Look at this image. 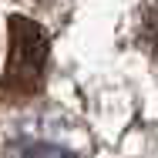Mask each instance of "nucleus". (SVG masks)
Returning a JSON list of instances; mask_svg holds the SVG:
<instances>
[{
    "instance_id": "3",
    "label": "nucleus",
    "mask_w": 158,
    "mask_h": 158,
    "mask_svg": "<svg viewBox=\"0 0 158 158\" xmlns=\"http://www.w3.org/2000/svg\"><path fill=\"white\" fill-rule=\"evenodd\" d=\"M135 40H138V47L158 64V0H148V3L138 10V20H135Z\"/></svg>"
},
{
    "instance_id": "1",
    "label": "nucleus",
    "mask_w": 158,
    "mask_h": 158,
    "mask_svg": "<svg viewBox=\"0 0 158 158\" xmlns=\"http://www.w3.org/2000/svg\"><path fill=\"white\" fill-rule=\"evenodd\" d=\"M47 51H51V40L34 20L10 17V57H7V74H3V94H34L47 67Z\"/></svg>"
},
{
    "instance_id": "2",
    "label": "nucleus",
    "mask_w": 158,
    "mask_h": 158,
    "mask_svg": "<svg viewBox=\"0 0 158 158\" xmlns=\"http://www.w3.org/2000/svg\"><path fill=\"white\" fill-rule=\"evenodd\" d=\"M51 128H24V131H14L3 158H84L81 145L67 135H74L77 128L61 131V135H47Z\"/></svg>"
}]
</instances>
